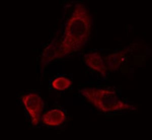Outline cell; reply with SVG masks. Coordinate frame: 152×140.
I'll return each instance as SVG.
<instances>
[{
  "mask_svg": "<svg viewBox=\"0 0 152 140\" xmlns=\"http://www.w3.org/2000/svg\"><path fill=\"white\" fill-rule=\"evenodd\" d=\"M129 51V48H126L118 52L108 55L105 59V64L107 69L111 71H117Z\"/></svg>",
  "mask_w": 152,
  "mask_h": 140,
  "instance_id": "8992f818",
  "label": "cell"
},
{
  "mask_svg": "<svg viewBox=\"0 0 152 140\" xmlns=\"http://www.w3.org/2000/svg\"><path fill=\"white\" fill-rule=\"evenodd\" d=\"M92 24L91 16L85 5L76 4L66 23L62 41L52 42L47 47L52 61L80 50L89 38Z\"/></svg>",
  "mask_w": 152,
  "mask_h": 140,
  "instance_id": "6da1fadb",
  "label": "cell"
},
{
  "mask_svg": "<svg viewBox=\"0 0 152 140\" xmlns=\"http://www.w3.org/2000/svg\"><path fill=\"white\" fill-rule=\"evenodd\" d=\"M41 119L42 122L48 126H58L66 120V114L60 109H52L44 114Z\"/></svg>",
  "mask_w": 152,
  "mask_h": 140,
  "instance_id": "5b68a950",
  "label": "cell"
},
{
  "mask_svg": "<svg viewBox=\"0 0 152 140\" xmlns=\"http://www.w3.org/2000/svg\"><path fill=\"white\" fill-rule=\"evenodd\" d=\"M84 61L87 67L98 72L104 77L107 76V67L104 59L99 53L94 52L86 54L84 56Z\"/></svg>",
  "mask_w": 152,
  "mask_h": 140,
  "instance_id": "277c9868",
  "label": "cell"
},
{
  "mask_svg": "<svg viewBox=\"0 0 152 140\" xmlns=\"http://www.w3.org/2000/svg\"><path fill=\"white\" fill-rule=\"evenodd\" d=\"M80 92L89 102L104 112L137 109L134 106L123 102L113 90L85 88L81 89Z\"/></svg>",
  "mask_w": 152,
  "mask_h": 140,
  "instance_id": "7a4b0ae2",
  "label": "cell"
},
{
  "mask_svg": "<svg viewBox=\"0 0 152 140\" xmlns=\"http://www.w3.org/2000/svg\"><path fill=\"white\" fill-rule=\"evenodd\" d=\"M72 81L64 77H58L52 82V87L58 91H64L69 88L72 84Z\"/></svg>",
  "mask_w": 152,
  "mask_h": 140,
  "instance_id": "52a82bcc",
  "label": "cell"
},
{
  "mask_svg": "<svg viewBox=\"0 0 152 140\" xmlns=\"http://www.w3.org/2000/svg\"><path fill=\"white\" fill-rule=\"evenodd\" d=\"M21 100L29 114L31 124L33 126H37L40 122L42 113L44 109L43 99L38 94L30 93L23 95Z\"/></svg>",
  "mask_w": 152,
  "mask_h": 140,
  "instance_id": "3957f363",
  "label": "cell"
}]
</instances>
